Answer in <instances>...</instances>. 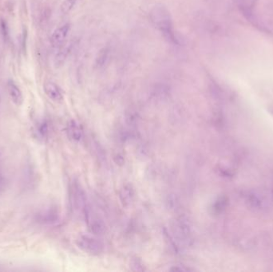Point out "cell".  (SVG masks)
<instances>
[{
  "mask_svg": "<svg viewBox=\"0 0 273 272\" xmlns=\"http://www.w3.org/2000/svg\"><path fill=\"white\" fill-rule=\"evenodd\" d=\"M83 218L85 219L90 233H93L94 235H101L105 233V223L89 204L84 212Z\"/></svg>",
  "mask_w": 273,
  "mask_h": 272,
  "instance_id": "5",
  "label": "cell"
},
{
  "mask_svg": "<svg viewBox=\"0 0 273 272\" xmlns=\"http://www.w3.org/2000/svg\"><path fill=\"white\" fill-rule=\"evenodd\" d=\"M44 92L46 96L52 101L59 102L63 101V94L61 88L58 86L57 84L54 81H46L43 86Z\"/></svg>",
  "mask_w": 273,
  "mask_h": 272,
  "instance_id": "9",
  "label": "cell"
},
{
  "mask_svg": "<svg viewBox=\"0 0 273 272\" xmlns=\"http://www.w3.org/2000/svg\"><path fill=\"white\" fill-rule=\"evenodd\" d=\"M110 57V49L104 47L99 51L96 58V66L98 68H103L107 64Z\"/></svg>",
  "mask_w": 273,
  "mask_h": 272,
  "instance_id": "13",
  "label": "cell"
},
{
  "mask_svg": "<svg viewBox=\"0 0 273 272\" xmlns=\"http://www.w3.org/2000/svg\"><path fill=\"white\" fill-rule=\"evenodd\" d=\"M7 90L11 101L18 106L22 105L24 101V97L22 95V90L17 86V84L13 80L7 81Z\"/></svg>",
  "mask_w": 273,
  "mask_h": 272,
  "instance_id": "11",
  "label": "cell"
},
{
  "mask_svg": "<svg viewBox=\"0 0 273 272\" xmlns=\"http://www.w3.org/2000/svg\"><path fill=\"white\" fill-rule=\"evenodd\" d=\"M171 272H192V269L182 265V264H177V265L172 266V268H169Z\"/></svg>",
  "mask_w": 273,
  "mask_h": 272,
  "instance_id": "20",
  "label": "cell"
},
{
  "mask_svg": "<svg viewBox=\"0 0 273 272\" xmlns=\"http://www.w3.org/2000/svg\"><path fill=\"white\" fill-rule=\"evenodd\" d=\"M7 186V179L5 177V175L0 172V193L4 191Z\"/></svg>",
  "mask_w": 273,
  "mask_h": 272,
  "instance_id": "21",
  "label": "cell"
},
{
  "mask_svg": "<svg viewBox=\"0 0 273 272\" xmlns=\"http://www.w3.org/2000/svg\"><path fill=\"white\" fill-rule=\"evenodd\" d=\"M114 161H115L117 165H123L125 163L124 157H123V155L117 154L115 156H114Z\"/></svg>",
  "mask_w": 273,
  "mask_h": 272,
  "instance_id": "22",
  "label": "cell"
},
{
  "mask_svg": "<svg viewBox=\"0 0 273 272\" xmlns=\"http://www.w3.org/2000/svg\"><path fill=\"white\" fill-rule=\"evenodd\" d=\"M73 46H74V43L72 42L66 44L65 42L63 46L58 48L59 51L56 53L55 59H54V63L56 67H60L65 63L66 58L72 51Z\"/></svg>",
  "mask_w": 273,
  "mask_h": 272,
  "instance_id": "12",
  "label": "cell"
},
{
  "mask_svg": "<svg viewBox=\"0 0 273 272\" xmlns=\"http://www.w3.org/2000/svg\"><path fill=\"white\" fill-rule=\"evenodd\" d=\"M49 133V126L47 121H40L38 123L36 126V134L40 139L46 138Z\"/></svg>",
  "mask_w": 273,
  "mask_h": 272,
  "instance_id": "15",
  "label": "cell"
},
{
  "mask_svg": "<svg viewBox=\"0 0 273 272\" xmlns=\"http://www.w3.org/2000/svg\"><path fill=\"white\" fill-rule=\"evenodd\" d=\"M149 16L153 26L166 40L173 44L178 42L173 29V19L167 7L162 4L155 5L151 10Z\"/></svg>",
  "mask_w": 273,
  "mask_h": 272,
  "instance_id": "1",
  "label": "cell"
},
{
  "mask_svg": "<svg viewBox=\"0 0 273 272\" xmlns=\"http://www.w3.org/2000/svg\"><path fill=\"white\" fill-rule=\"evenodd\" d=\"M70 204L77 215L83 217V214L88 205L85 191L79 181H73L70 187Z\"/></svg>",
  "mask_w": 273,
  "mask_h": 272,
  "instance_id": "3",
  "label": "cell"
},
{
  "mask_svg": "<svg viewBox=\"0 0 273 272\" xmlns=\"http://www.w3.org/2000/svg\"><path fill=\"white\" fill-rule=\"evenodd\" d=\"M0 31H1L3 39L5 41H8L9 37H10V31H9L7 22H5L3 19L1 20V22H0Z\"/></svg>",
  "mask_w": 273,
  "mask_h": 272,
  "instance_id": "18",
  "label": "cell"
},
{
  "mask_svg": "<svg viewBox=\"0 0 273 272\" xmlns=\"http://www.w3.org/2000/svg\"><path fill=\"white\" fill-rule=\"evenodd\" d=\"M70 23H64V24L59 26L53 31L52 35L50 36V44L53 48L58 49L60 46H63L66 42L68 35L70 34Z\"/></svg>",
  "mask_w": 273,
  "mask_h": 272,
  "instance_id": "6",
  "label": "cell"
},
{
  "mask_svg": "<svg viewBox=\"0 0 273 272\" xmlns=\"http://www.w3.org/2000/svg\"><path fill=\"white\" fill-rule=\"evenodd\" d=\"M134 196H135V192L131 184H123L119 191V198L123 206L126 208L130 206L133 204Z\"/></svg>",
  "mask_w": 273,
  "mask_h": 272,
  "instance_id": "10",
  "label": "cell"
},
{
  "mask_svg": "<svg viewBox=\"0 0 273 272\" xmlns=\"http://www.w3.org/2000/svg\"><path fill=\"white\" fill-rule=\"evenodd\" d=\"M66 134L68 138L75 143L81 142L83 138V130L81 125L75 120L68 121L66 125Z\"/></svg>",
  "mask_w": 273,
  "mask_h": 272,
  "instance_id": "8",
  "label": "cell"
},
{
  "mask_svg": "<svg viewBox=\"0 0 273 272\" xmlns=\"http://www.w3.org/2000/svg\"><path fill=\"white\" fill-rule=\"evenodd\" d=\"M1 103H2V95H1V91H0V106H1Z\"/></svg>",
  "mask_w": 273,
  "mask_h": 272,
  "instance_id": "23",
  "label": "cell"
},
{
  "mask_svg": "<svg viewBox=\"0 0 273 272\" xmlns=\"http://www.w3.org/2000/svg\"><path fill=\"white\" fill-rule=\"evenodd\" d=\"M76 244L84 253L93 255L100 254L104 250L103 242L93 235H79L76 239Z\"/></svg>",
  "mask_w": 273,
  "mask_h": 272,
  "instance_id": "4",
  "label": "cell"
},
{
  "mask_svg": "<svg viewBox=\"0 0 273 272\" xmlns=\"http://www.w3.org/2000/svg\"><path fill=\"white\" fill-rule=\"evenodd\" d=\"M126 121L129 126L135 125L138 121V115L135 114V112L129 111L126 114Z\"/></svg>",
  "mask_w": 273,
  "mask_h": 272,
  "instance_id": "19",
  "label": "cell"
},
{
  "mask_svg": "<svg viewBox=\"0 0 273 272\" xmlns=\"http://www.w3.org/2000/svg\"><path fill=\"white\" fill-rule=\"evenodd\" d=\"M168 96V88L165 85L156 86L153 90V97L157 101H162Z\"/></svg>",
  "mask_w": 273,
  "mask_h": 272,
  "instance_id": "14",
  "label": "cell"
},
{
  "mask_svg": "<svg viewBox=\"0 0 273 272\" xmlns=\"http://www.w3.org/2000/svg\"><path fill=\"white\" fill-rule=\"evenodd\" d=\"M59 213L55 207H46L39 211L35 215V220L42 224H53L59 221Z\"/></svg>",
  "mask_w": 273,
  "mask_h": 272,
  "instance_id": "7",
  "label": "cell"
},
{
  "mask_svg": "<svg viewBox=\"0 0 273 272\" xmlns=\"http://www.w3.org/2000/svg\"><path fill=\"white\" fill-rule=\"evenodd\" d=\"M129 267H130V269L132 271H134V272H144V271H146L144 263L138 257H134V258H132L130 259Z\"/></svg>",
  "mask_w": 273,
  "mask_h": 272,
  "instance_id": "17",
  "label": "cell"
},
{
  "mask_svg": "<svg viewBox=\"0 0 273 272\" xmlns=\"http://www.w3.org/2000/svg\"><path fill=\"white\" fill-rule=\"evenodd\" d=\"M78 0H64L61 6H60V11L62 14L66 15L70 13L72 11L74 7H75Z\"/></svg>",
  "mask_w": 273,
  "mask_h": 272,
  "instance_id": "16",
  "label": "cell"
},
{
  "mask_svg": "<svg viewBox=\"0 0 273 272\" xmlns=\"http://www.w3.org/2000/svg\"><path fill=\"white\" fill-rule=\"evenodd\" d=\"M172 237L177 244L189 246L193 239L192 225L188 218L180 216L173 221L172 225Z\"/></svg>",
  "mask_w": 273,
  "mask_h": 272,
  "instance_id": "2",
  "label": "cell"
}]
</instances>
